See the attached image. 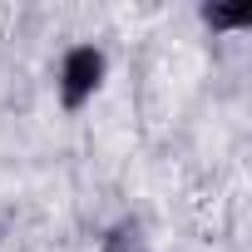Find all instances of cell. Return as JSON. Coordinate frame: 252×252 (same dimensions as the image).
I'll return each mask as SVG.
<instances>
[{
    "label": "cell",
    "instance_id": "6da1fadb",
    "mask_svg": "<svg viewBox=\"0 0 252 252\" xmlns=\"http://www.w3.org/2000/svg\"><path fill=\"white\" fill-rule=\"evenodd\" d=\"M109 79V55L99 45H69L60 55V69H55V94H60V109L64 114H79Z\"/></svg>",
    "mask_w": 252,
    "mask_h": 252
},
{
    "label": "cell",
    "instance_id": "7a4b0ae2",
    "mask_svg": "<svg viewBox=\"0 0 252 252\" xmlns=\"http://www.w3.org/2000/svg\"><path fill=\"white\" fill-rule=\"evenodd\" d=\"M99 252H149V237H144V227H139L134 218H119V222L104 227Z\"/></svg>",
    "mask_w": 252,
    "mask_h": 252
},
{
    "label": "cell",
    "instance_id": "3957f363",
    "mask_svg": "<svg viewBox=\"0 0 252 252\" xmlns=\"http://www.w3.org/2000/svg\"><path fill=\"white\" fill-rule=\"evenodd\" d=\"M198 20L208 30H247L252 25V5H198Z\"/></svg>",
    "mask_w": 252,
    "mask_h": 252
}]
</instances>
